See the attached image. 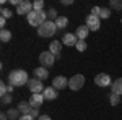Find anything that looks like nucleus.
<instances>
[{"mask_svg":"<svg viewBox=\"0 0 122 120\" xmlns=\"http://www.w3.org/2000/svg\"><path fill=\"white\" fill-rule=\"evenodd\" d=\"M20 120H36L34 117H31V115H21V119Z\"/></svg>","mask_w":122,"mask_h":120,"instance_id":"473e14b6","label":"nucleus"},{"mask_svg":"<svg viewBox=\"0 0 122 120\" xmlns=\"http://www.w3.org/2000/svg\"><path fill=\"white\" fill-rule=\"evenodd\" d=\"M109 102H111L112 106H119V104H121V96L111 92V96H109Z\"/></svg>","mask_w":122,"mask_h":120,"instance_id":"393cba45","label":"nucleus"},{"mask_svg":"<svg viewBox=\"0 0 122 120\" xmlns=\"http://www.w3.org/2000/svg\"><path fill=\"white\" fill-rule=\"evenodd\" d=\"M0 120H8V115H7V112H2V114H0Z\"/></svg>","mask_w":122,"mask_h":120,"instance_id":"c9c22d12","label":"nucleus"},{"mask_svg":"<svg viewBox=\"0 0 122 120\" xmlns=\"http://www.w3.org/2000/svg\"><path fill=\"white\" fill-rule=\"evenodd\" d=\"M42 96H44L46 101H54V99H57V96H59V91H57L54 86H47L46 89H44V92H42Z\"/></svg>","mask_w":122,"mask_h":120,"instance_id":"ddd939ff","label":"nucleus"},{"mask_svg":"<svg viewBox=\"0 0 122 120\" xmlns=\"http://www.w3.org/2000/svg\"><path fill=\"white\" fill-rule=\"evenodd\" d=\"M59 16H60V15H57L56 8H49L47 10V19H49V21H56Z\"/></svg>","mask_w":122,"mask_h":120,"instance_id":"4be33fe9","label":"nucleus"},{"mask_svg":"<svg viewBox=\"0 0 122 120\" xmlns=\"http://www.w3.org/2000/svg\"><path fill=\"white\" fill-rule=\"evenodd\" d=\"M0 39H2V42H8L10 39H11V31L2 29V31H0Z\"/></svg>","mask_w":122,"mask_h":120,"instance_id":"412c9836","label":"nucleus"},{"mask_svg":"<svg viewBox=\"0 0 122 120\" xmlns=\"http://www.w3.org/2000/svg\"><path fill=\"white\" fill-rule=\"evenodd\" d=\"M121 24H122V18H121Z\"/></svg>","mask_w":122,"mask_h":120,"instance_id":"4c0bfd02","label":"nucleus"},{"mask_svg":"<svg viewBox=\"0 0 122 120\" xmlns=\"http://www.w3.org/2000/svg\"><path fill=\"white\" fill-rule=\"evenodd\" d=\"M0 13H2V18H5V19H10L11 16H13V11H11L10 8H7V7H2Z\"/></svg>","mask_w":122,"mask_h":120,"instance_id":"b1692460","label":"nucleus"},{"mask_svg":"<svg viewBox=\"0 0 122 120\" xmlns=\"http://www.w3.org/2000/svg\"><path fill=\"white\" fill-rule=\"evenodd\" d=\"M31 11H33V2H29V0H21V3L16 7V13L21 15V16H23V15L28 16Z\"/></svg>","mask_w":122,"mask_h":120,"instance_id":"0eeeda50","label":"nucleus"},{"mask_svg":"<svg viewBox=\"0 0 122 120\" xmlns=\"http://www.w3.org/2000/svg\"><path fill=\"white\" fill-rule=\"evenodd\" d=\"M86 41H80V39H78V42H76V46H75V49L76 50H78V52H85V50H86Z\"/></svg>","mask_w":122,"mask_h":120,"instance_id":"c85d7f7f","label":"nucleus"},{"mask_svg":"<svg viewBox=\"0 0 122 120\" xmlns=\"http://www.w3.org/2000/svg\"><path fill=\"white\" fill-rule=\"evenodd\" d=\"M49 50L56 55V60H60L62 58V42L60 41H52L51 46H49Z\"/></svg>","mask_w":122,"mask_h":120,"instance_id":"9b49d317","label":"nucleus"},{"mask_svg":"<svg viewBox=\"0 0 122 120\" xmlns=\"http://www.w3.org/2000/svg\"><path fill=\"white\" fill-rule=\"evenodd\" d=\"M109 8L121 11L122 10V0H111V2H109Z\"/></svg>","mask_w":122,"mask_h":120,"instance_id":"5701e85b","label":"nucleus"},{"mask_svg":"<svg viewBox=\"0 0 122 120\" xmlns=\"http://www.w3.org/2000/svg\"><path fill=\"white\" fill-rule=\"evenodd\" d=\"M91 15H94V16L99 18V15H101V7H93V8H91Z\"/></svg>","mask_w":122,"mask_h":120,"instance_id":"7c9ffc66","label":"nucleus"},{"mask_svg":"<svg viewBox=\"0 0 122 120\" xmlns=\"http://www.w3.org/2000/svg\"><path fill=\"white\" fill-rule=\"evenodd\" d=\"M72 3H73V0H62V5H65V7L72 5Z\"/></svg>","mask_w":122,"mask_h":120,"instance_id":"f704fd0d","label":"nucleus"},{"mask_svg":"<svg viewBox=\"0 0 122 120\" xmlns=\"http://www.w3.org/2000/svg\"><path fill=\"white\" fill-rule=\"evenodd\" d=\"M5 24H7V19L0 18V26H2V29H7V28H5Z\"/></svg>","mask_w":122,"mask_h":120,"instance_id":"72a5a7b5","label":"nucleus"},{"mask_svg":"<svg viewBox=\"0 0 122 120\" xmlns=\"http://www.w3.org/2000/svg\"><path fill=\"white\" fill-rule=\"evenodd\" d=\"M56 33H57L56 23H54V21H49V19H47L44 24H41L38 28V34L41 37H52Z\"/></svg>","mask_w":122,"mask_h":120,"instance_id":"7ed1b4c3","label":"nucleus"},{"mask_svg":"<svg viewBox=\"0 0 122 120\" xmlns=\"http://www.w3.org/2000/svg\"><path fill=\"white\" fill-rule=\"evenodd\" d=\"M16 107H18V110L21 112L23 115H29V114H31V110L34 109V107L29 104V101H21L18 106H16Z\"/></svg>","mask_w":122,"mask_h":120,"instance_id":"dca6fc26","label":"nucleus"},{"mask_svg":"<svg viewBox=\"0 0 122 120\" xmlns=\"http://www.w3.org/2000/svg\"><path fill=\"white\" fill-rule=\"evenodd\" d=\"M54 23H56L57 29H65L67 26H68V18H67V16H62V15H60V16H59V18H57L56 21H54Z\"/></svg>","mask_w":122,"mask_h":120,"instance_id":"aec40b11","label":"nucleus"},{"mask_svg":"<svg viewBox=\"0 0 122 120\" xmlns=\"http://www.w3.org/2000/svg\"><path fill=\"white\" fill-rule=\"evenodd\" d=\"M85 84V76L83 75H73L72 78H68V88L72 91H80Z\"/></svg>","mask_w":122,"mask_h":120,"instance_id":"39448f33","label":"nucleus"},{"mask_svg":"<svg viewBox=\"0 0 122 120\" xmlns=\"http://www.w3.org/2000/svg\"><path fill=\"white\" fill-rule=\"evenodd\" d=\"M111 91H112L114 94H119V96H122V78L114 80V83L111 84Z\"/></svg>","mask_w":122,"mask_h":120,"instance_id":"6ab92c4d","label":"nucleus"},{"mask_svg":"<svg viewBox=\"0 0 122 120\" xmlns=\"http://www.w3.org/2000/svg\"><path fill=\"white\" fill-rule=\"evenodd\" d=\"M33 10H36V11H42V10H44V2H42V0H36V2H33Z\"/></svg>","mask_w":122,"mask_h":120,"instance_id":"cd10ccee","label":"nucleus"},{"mask_svg":"<svg viewBox=\"0 0 122 120\" xmlns=\"http://www.w3.org/2000/svg\"><path fill=\"white\" fill-rule=\"evenodd\" d=\"M94 83H96V86H99V88H106V86L112 84L111 83V76L107 73H98L94 76Z\"/></svg>","mask_w":122,"mask_h":120,"instance_id":"1a4fd4ad","label":"nucleus"},{"mask_svg":"<svg viewBox=\"0 0 122 120\" xmlns=\"http://www.w3.org/2000/svg\"><path fill=\"white\" fill-rule=\"evenodd\" d=\"M38 120H51V117H49V115H41Z\"/></svg>","mask_w":122,"mask_h":120,"instance_id":"e433bc0d","label":"nucleus"},{"mask_svg":"<svg viewBox=\"0 0 122 120\" xmlns=\"http://www.w3.org/2000/svg\"><path fill=\"white\" fill-rule=\"evenodd\" d=\"M29 115H31V117H38V119H39V117H41V115H39V109H33Z\"/></svg>","mask_w":122,"mask_h":120,"instance_id":"2f4dec72","label":"nucleus"},{"mask_svg":"<svg viewBox=\"0 0 122 120\" xmlns=\"http://www.w3.org/2000/svg\"><path fill=\"white\" fill-rule=\"evenodd\" d=\"M86 26L90 28V31H98L101 28V18H98V16H94V15L90 13L86 16Z\"/></svg>","mask_w":122,"mask_h":120,"instance_id":"6e6552de","label":"nucleus"},{"mask_svg":"<svg viewBox=\"0 0 122 120\" xmlns=\"http://www.w3.org/2000/svg\"><path fill=\"white\" fill-rule=\"evenodd\" d=\"M76 42H78V37H76L73 33H65V34L62 36V44H64V46L72 47V46H76Z\"/></svg>","mask_w":122,"mask_h":120,"instance_id":"f8f14e48","label":"nucleus"},{"mask_svg":"<svg viewBox=\"0 0 122 120\" xmlns=\"http://www.w3.org/2000/svg\"><path fill=\"white\" fill-rule=\"evenodd\" d=\"M5 94H8V84L7 83H0V96H5Z\"/></svg>","mask_w":122,"mask_h":120,"instance_id":"c756f323","label":"nucleus"},{"mask_svg":"<svg viewBox=\"0 0 122 120\" xmlns=\"http://www.w3.org/2000/svg\"><path fill=\"white\" fill-rule=\"evenodd\" d=\"M28 89L31 91V94H42L46 88H44V84H42L41 80H38V78H29Z\"/></svg>","mask_w":122,"mask_h":120,"instance_id":"423d86ee","label":"nucleus"},{"mask_svg":"<svg viewBox=\"0 0 122 120\" xmlns=\"http://www.w3.org/2000/svg\"><path fill=\"white\" fill-rule=\"evenodd\" d=\"M52 86L56 88L57 91L65 89L68 86V78H65V76H56V78H52Z\"/></svg>","mask_w":122,"mask_h":120,"instance_id":"9d476101","label":"nucleus"},{"mask_svg":"<svg viewBox=\"0 0 122 120\" xmlns=\"http://www.w3.org/2000/svg\"><path fill=\"white\" fill-rule=\"evenodd\" d=\"M29 78H28V73L21 68H16V70H11L8 73V84L15 86V88H21L25 84H28Z\"/></svg>","mask_w":122,"mask_h":120,"instance_id":"f257e3e1","label":"nucleus"},{"mask_svg":"<svg viewBox=\"0 0 122 120\" xmlns=\"http://www.w3.org/2000/svg\"><path fill=\"white\" fill-rule=\"evenodd\" d=\"M39 63L41 67H44V68H52L54 63H56V55L51 52V50H46V52H41L39 54Z\"/></svg>","mask_w":122,"mask_h":120,"instance_id":"20e7f679","label":"nucleus"},{"mask_svg":"<svg viewBox=\"0 0 122 120\" xmlns=\"http://www.w3.org/2000/svg\"><path fill=\"white\" fill-rule=\"evenodd\" d=\"M11 101H13V96H11V94H5V96H2V106H3V107L10 106Z\"/></svg>","mask_w":122,"mask_h":120,"instance_id":"a878e982","label":"nucleus"},{"mask_svg":"<svg viewBox=\"0 0 122 120\" xmlns=\"http://www.w3.org/2000/svg\"><path fill=\"white\" fill-rule=\"evenodd\" d=\"M44 101H46V99H44L42 94H31V97H29V104H31L34 109H39Z\"/></svg>","mask_w":122,"mask_h":120,"instance_id":"2eb2a0df","label":"nucleus"},{"mask_svg":"<svg viewBox=\"0 0 122 120\" xmlns=\"http://www.w3.org/2000/svg\"><path fill=\"white\" fill-rule=\"evenodd\" d=\"M33 73H34V78H38V80H41V81H44V80L49 78V70L44 68V67H36Z\"/></svg>","mask_w":122,"mask_h":120,"instance_id":"4468645a","label":"nucleus"},{"mask_svg":"<svg viewBox=\"0 0 122 120\" xmlns=\"http://www.w3.org/2000/svg\"><path fill=\"white\" fill-rule=\"evenodd\" d=\"M88 33H90V28L85 24V26H78L75 31V36L80 39V41H85L86 37H88Z\"/></svg>","mask_w":122,"mask_h":120,"instance_id":"f3484780","label":"nucleus"},{"mask_svg":"<svg viewBox=\"0 0 122 120\" xmlns=\"http://www.w3.org/2000/svg\"><path fill=\"white\" fill-rule=\"evenodd\" d=\"M7 115H8V120H20L23 114L18 110V107H10L7 110Z\"/></svg>","mask_w":122,"mask_h":120,"instance_id":"a211bd4d","label":"nucleus"},{"mask_svg":"<svg viewBox=\"0 0 122 120\" xmlns=\"http://www.w3.org/2000/svg\"><path fill=\"white\" fill-rule=\"evenodd\" d=\"M26 19H28V23L31 24V26H34V28H39L41 24H44L47 21V11H36V10H33L31 13H29L28 16H26Z\"/></svg>","mask_w":122,"mask_h":120,"instance_id":"f03ea898","label":"nucleus"},{"mask_svg":"<svg viewBox=\"0 0 122 120\" xmlns=\"http://www.w3.org/2000/svg\"><path fill=\"white\" fill-rule=\"evenodd\" d=\"M109 16H111V8H107V7H101V15H99V18L107 19Z\"/></svg>","mask_w":122,"mask_h":120,"instance_id":"bb28decb","label":"nucleus"}]
</instances>
